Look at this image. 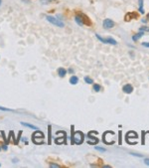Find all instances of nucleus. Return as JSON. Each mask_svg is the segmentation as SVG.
<instances>
[{
    "mask_svg": "<svg viewBox=\"0 0 149 168\" xmlns=\"http://www.w3.org/2000/svg\"><path fill=\"white\" fill-rule=\"evenodd\" d=\"M75 21L76 23H77L79 26H84L85 24L87 25H90L92 23H90V19H88V17L86 16L84 13H79V14H77L75 16Z\"/></svg>",
    "mask_w": 149,
    "mask_h": 168,
    "instance_id": "obj_1",
    "label": "nucleus"
},
{
    "mask_svg": "<svg viewBox=\"0 0 149 168\" xmlns=\"http://www.w3.org/2000/svg\"><path fill=\"white\" fill-rule=\"evenodd\" d=\"M84 133L81 131H76L74 132V126H72V142L76 144H81L84 141Z\"/></svg>",
    "mask_w": 149,
    "mask_h": 168,
    "instance_id": "obj_2",
    "label": "nucleus"
},
{
    "mask_svg": "<svg viewBox=\"0 0 149 168\" xmlns=\"http://www.w3.org/2000/svg\"><path fill=\"white\" fill-rule=\"evenodd\" d=\"M46 20L50 22L51 24L55 25L56 27H59V28H63L65 27V23L64 21L61 20V19H59L58 17H55V16H51V15H47L46 17Z\"/></svg>",
    "mask_w": 149,
    "mask_h": 168,
    "instance_id": "obj_3",
    "label": "nucleus"
},
{
    "mask_svg": "<svg viewBox=\"0 0 149 168\" xmlns=\"http://www.w3.org/2000/svg\"><path fill=\"white\" fill-rule=\"evenodd\" d=\"M96 37L98 39L100 42H102V43H105V44H111V45H117V42H116V40H114L113 38H111V37H109V38H107V39H105V38H102V37H100V36L98 35V34H96Z\"/></svg>",
    "mask_w": 149,
    "mask_h": 168,
    "instance_id": "obj_4",
    "label": "nucleus"
},
{
    "mask_svg": "<svg viewBox=\"0 0 149 168\" xmlns=\"http://www.w3.org/2000/svg\"><path fill=\"white\" fill-rule=\"evenodd\" d=\"M114 25H115L114 24V22L109 18H107L102 21V26L105 29H111V28L114 27Z\"/></svg>",
    "mask_w": 149,
    "mask_h": 168,
    "instance_id": "obj_5",
    "label": "nucleus"
},
{
    "mask_svg": "<svg viewBox=\"0 0 149 168\" xmlns=\"http://www.w3.org/2000/svg\"><path fill=\"white\" fill-rule=\"evenodd\" d=\"M122 92L124 94H131L133 92V87L130 85V84H127V85H124L122 87Z\"/></svg>",
    "mask_w": 149,
    "mask_h": 168,
    "instance_id": "obj_6",
    "label": "nucleus"
},
{
    "mask_svg": "<svg viewBox=\"0 0 149 168\" xmlns=\"http://www.w3.org/2000/svg\"><path fill=\"white\" fill-rule=\"evenodd\" d=\"M131 138H134V139H136L138 138V136H137V134L134 132V131H130V132H128L126 134V141H128L130 140Z\"/></svg>",
    "mask_w": 149,
    "mask_h": 168,
    "instance_id": "obj_7",
    "label": "nucleus"
},
{
    "mask_svg": "<svg viewBox=\"0 0 149 168\" xmlns=\"http://www.w3.org/2000/svg\"><path fill=\"white\" fill-rule=\"evenodd\" d=\"M143 2L144 0H138V10H139V12L141 14L145 13V10H144V7H143Z\"/></svg>",
    "mask_w": 149,
    "mask_h": 168,
    "instance_id": "obj_8",
    "label": "nucleus"
},
{
    "mask_svg": "<svg viewBox=\"0 0 149 168\" xmlns=\"http://www.w3.org/2000/svg\"><path fill=\"white\" fill-rule=\"evenodd\" d=\"M58 75H59L60 78H64L67 75V70L65 68H59L58 69Z\"/></svg>",
    "mask_w": 149,
    "mask_h": 168,
    "instance_id": "obj_9",
    "label": "nucleus"
},
{
    "mask_svg": "<svg viewBox=\"0 0 149 168\" xmlns=\"http://www.w3.org/2000/svg\"><path fill=\"white\" fill-rule=\"evenodd\" d=\"M144 35V32H142V31H139L137 34H135V35H133L132 36V40L134 41V42H136V41L139 40L140 38L142 37V36Z\"/></svg>",
    "mask_w": 149,
    "mask_h": 168,
    "instance_id": "obj_10",
    "label": "nucleus"
},
{
    "mask_svg": "<svg viewBox=\"0 0 149 168\" xmlns=\"http://www.w3.org/2000/svg\"><path fill=\"white\" fill-rule=\"evenodd\" d=\"M21 125L25 126V128H32L34 129V130H37L38 128L36 125H33V124H30V123H27V122H21Z\"/></svg>",
    "mask_w": 149,
    "mask_h": 168,
    "instance_id": "obj_11",
    "label": "nucleus"
},
{
    "mask_svg": "<svg viewBox=\"0 0 149 168\" xmlns=\"http://www.w3.org/2000/svg\"><path fill=\"white\" fill-rule=\"evenodd\" d=\"M79 83V78L77 76H72L70 78V84L71 85H77V84Z\"/></svg>",
    "mask_w": 149,
    "mask_h": 168,
    "instance_id": "obj_12",
    "label": "nucleus"
},
{
    "mask_svg": "<svg viewBox=\"0 0 149 168\" xmlns=\"http://www.w3.org/2000/svg\"><path fill=\"white\" fill-rule=\"evenodd\" d=\"M132 17H133V18H134V17L136 18L137 15L135 14V13H128V14L125 16V21H130L131 19H132Z\"/></svg>",
    "mask_w": 149,
    "mask_h": 168,
    "instance_id": "obj_13",
    "label": "nucleus"
},
{
    "mask_svg": "<svg viewBox=\"0 0 149 168\" xmlns=\"http://www.w3.org/2000/svg\"><path fill=\"white\" fill-rule=\"evenodd\" d=\"M52 139V125H48V144H51Z\"/></svg>",
    "mask_w": 149,
    "mask_h": 168,
    "instance_id": "obj_14",
    "label": "nucleus"
},
{
    "mask_svg": "<svg viewBox=\"0 0 149 168\" xmlns=\"http://www.w3.org/2000/svg\"><path fill=\"white\" fill-rule=\"evenodd\" d=\"M84 81H85L87 84H88V85H92V84H94V80L88 76H86L85 78H84Z\"/></svg>",
    "mask_w": 149,
    "mask_h": 168,
    "instance_id": "obj_15",
    "label": "nucleus"
},
{
    "mask_svg": "<svg viewBox=\"0 0 149 168\" xmlns=\"http://www.w3.org/2000/svg\"><path fill=\"white\" fill-rule=\"evenodd\" d=\"M53 1L54 0H40V3L42 5H48V4L53 3Z\"/></svg>",
    "mask_w": 149,
    "mask_h": 168,
    "instance_id": "obj_16",
    "label": "nucleus"
},
{
    "mask_svg": "<svg viewBox=\"0 0 149 168\" xmlns=\"http://www.w3.org/2000/svg\"><path fill=\"white\" fill-rule=\"evenodd\" d=\"M101 89V87H100V85H98V84H94V92H99Z\"/></svg>",
    "mask_w": 149,
    "mask_h": 168,
    "instance_id": "obj_17",
    "label": "nucleus"
},
{
    "mask_svg": "<svg viewBox=\"0 0 149 168\" xmlns=\"http://www.w3.org/2000/svg\"><path fill=\"white\" fill-rule=\"evenodd\" d=\"M0 111H14V109H8V107H2V105H0Z\"/></svg>",
    "mask_w": 149,
    "mask_h": 168,
    "instance_id": "obj_18",
    "label": "nucleus"
},
{
    "mask_svg": "<svg viewBox=\"0 0 149 168\" xmlns=\"http://www.w3.org/2000/svg\"><path fill=\"white\" fill-rule=\"evenodd\" d=\"M139 31H142V32H149V27H147V26H143V27H140Z\"/></svg>",
    "mask_w": 149,
    "mask_h": 168,
    "instance_id": "obj_19",
    "label": "nucleus"
},
{
    "mask_svg": "<svg viewBox=\"0 0 149 168\" xmlns=\"http://www.w3.org/2000/svg\"><path fill=\"white\" fill-rule=\"evenodd\" d=\"M49 166L52 167V168H60V167H61L59 164H57V163H52V162L49 164Z\"/></svg>",
    "mask_w": 149,
    "mask_h": 168,
    "instance_id": "obj_20",
    "label": "nucleus"
},
{
    "mask_svg": "<svg viewBox=\"0 0 149 168\" xmlns=\"http://www.w3.org/2000/svg\"><path fill=\"white\" fill-rule=\"evenodd\" d=\"M94 148H96V150H98L99 152H105V148L103 147H99V146H94Z\"/></svg>",
    "mask_w": 149,
    "mask_h": 168,
    "instance_id": "obj_21",
    "label": "nucleus"
},
{
    "mask_svg": "<svg viewBox=\"0 0 149 168\" xmlns=\"http://www.w3.org/2000/svg\"><path fill=\"white\" fill-rule=\"evenodd\" d=\"M21 134H22V131H19V133H18V137H17V139H16V142H15V144H18L19 140H20V136H21Z\"/></svg>",
    "mask_w": 149,
    "mask_h": 168,
    "instance_id": "obj_22",
    "label": "nucleus"
},
{
    "mask_svg": "<svg viewBox=\"0 0 149 168\" xmlns=\"http://www.w3.org/2000/svg\"><path fill=\"white\" fill-rule=\"evenodd\" d=\"M7 146H8V143H4V144H2L1 145V149H3V150H7Z\"/></svg>",
    "mask_w": 149,
    "mask_h": 168,
    "instance_id": "obj_23",
    "label": "nucleus"
},
{
    "mask_svg": "<svg viewBox=\"0 0 149 168\" xmlns=\"http://www.w3.org/2000/svg\"><path fill=\"white\" fill-rule=\"evenodd\" d=\"M142 46L146 47V48H149V42H143L142 43Z\"/></svg>",
    "mask_w": 149,
    "mask_h": 168,
    "instance_id": "obj_24",
    "label": "nucleus"
},
{
    "mask_svg": "<svg viewBox=\"0 0 149 168\" xmlns=\"http://www.w3.org/2000/svg\"><path fill=\"white\" fill-rule=\"evenodd\" d=\"M144 163H145L147 166H149V158H144Z\"/></svg>",
    "mask_w": 149,
    "mask_h": 168,
    "instance_id": "obj_25",
    "label": "nucleus"
},
{
    "mask_svg": "<svg viewBox=\"0 0 149 168\" xmlns=\"http://www.w3.org/2000/svg\"><path fill=\"white\" fill-rule=\"evenodd\" d=\"M12 161H13V163H17V162H18V158H13L12 159Z\"/></svg>",
    "mask_w": 149,
    "mask_h": 168,
    "instance_id": "obj_26",
    "label": "nucleus"
},
{
    "mask_svg": "<svg viewBox=\"0 0 149 168\" xmlns=\"http://www.w3.org/2000/svg\"><path fill=\"white\" fill-rule=\"evenodd\" d=\"M69 72H70V73H74V70H73L72 68H70V69H69Z\"/></svg>",
    "mask_w": 149,
    "mask_h": 168,
    "instance_id": "obj_27",
    "label": "nucleus"
},
{
    "mask_svg": "<svg viewBox=\"0 0 149 168\" xmlns=\"http://www.w3.org/2000/svg\"><path fill=\"white\" fill-rule=\"evenodd\" d=\"M103 167H105V168H111V166H109V165H103Z\"/></svg>",
    "mask_w": 149,
    "mask_h": 168,
    "instance_id": "obj_28",
    "label": "nucleus"
},
{
    "mask_svg": "<svg viewBox=\"0 0 149 168\" xmlns=\"http://www.w3.org/2000/svg\"><path fill=\"white\" fill-rule=\"evenodd\" d=\"M141 22H142V23H146V22H147V20H143V19H142Z\"/></svg>",
    "mask_w": 149,
    "mask_h": 168,
    "instance_id": "obj_29",
    "label": "nucleus"
},
{
    "mask_svg": "<svg viewBox=\"0 0 149 168\" xmlns=\"http://www.w3.org/2000/svg\"><path fill=\"white\" fill-rule=\"evenodd\" d=\"M147 19H148V20H147V21H149V13H148V14H147Z\"/></svg>",
    "mask_w": 149,
    "mask_h": 168,
    "instance_id": "obj_30",
    "label": "nucleus"
},
{
    "mask_svg": "<svg viewBox=\"0 0 149 168\" xmlns=\"http://www.w3.org/2000/svg\"><path fill=\"white\" fill-rule=\"evenodd\" d=\"M1 3H2V0H0V5H1Z\"/></svg>",
    "mask_w": 149,
    "mask_h": 168,
    "instance_id": "obj_31",
    "label": "nucleus"
},
{
    "mask_svg": "<svg viewBox=\"0 0 149 168\" xmlns=\"http://www.w3.org/2000/svg\"><path fill=\"white\" fill-rule=\"evenodd\" d=\"M0 150H1V146H0Z\"/></svg>",
    "mask_w": 149,
    "mask_h": 168,
    "instance_id": "obj_32",
    "label": "nucleus"
},
{
    "mask_svg": "<svg viewBox=\"0 0 149 168\" xmlns=\"http://www.w3.org/2000/svg\"><path fill=\"white\" fill-rule=\"evenodd\" d=\"M0 166H1V164H0Z\"/></svg>",
    "mask_w": 149,
    "mask_h": 168,
    "instance_id": "obj_33",
    "label": "nucleus"
}]
</instances>
